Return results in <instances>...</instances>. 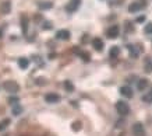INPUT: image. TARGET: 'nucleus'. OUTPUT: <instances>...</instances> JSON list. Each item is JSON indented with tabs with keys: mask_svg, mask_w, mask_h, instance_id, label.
<instances>
[{
	"mask_svg": "<svg viewBox=\"0 0 152 136\" xmlns=\"http://www.w3.org/2000/svg\"><path fill=\"white\" fill-rule=\"evenodd\" d=\"M120 136H124V135H120Z\"/></svg>",
	"mask_w": 152,
	"mask_h": 136,
	"instance_id": "c756f323",
	"label": "nucleus"
},
{
	"mask_svg": "<svg viewBox=\"0 0 152 136\" xmlns=\"http://www.w3.org/2000/svg\"><path fill=\"white\" fill-rule=\"evenodd\" d=\"M46 83V80L43 79V77H39V79H37V84H39V86H43Z\"/></svg>",
	"mask_w": 152,
	"mask_h": 136,
	"instance_id": "bb28decb",
	"label": "nucleus"
},
{
	"mask_svg": "<svg viewBox=\"0 0 152 136\" xmlns=\"http://www.w3.org/2000/svg\"><path fill=\"white\" fill-rule=\"evenodd\" d=\"M144 72H145V73H152V59L151 58H147L145 62H144Z\"/></svg>",
	"mask_w": 152,
	"mask_h": 136,
	"instance_id": "4468645a",
	"label": "nucleus"
},
{
	"mask_svg": "<svg viewBox=\"0 0 152 136\" xmlns=\"http://www.w3.org/2000/svg\"><path fill=\"white\" fill-rule=\"evenodd\" d=\"M133 133L134 136H145V129L141 122H135L133 125Z\"/></svg>",
	"mask_w": 152,
	"mask_h": 136,
	"instance_id": "39448f33",
	"label": "nucleus"
},
{
	"mask_svg": "<svg viewBox=\"0 0 152 136\" xmlns=\"http://www.w3.org/2000/svg\"><path fill=\"white\" fill-rule=\"evenodd\" d=\"M116 111L119 112V115H121V117H126V115L130 112L129 104L124 103V101H117V103H116Z\"/></svg>",
	"mask_w": 152,
	"mask_h": 136,
	"instance_id": "f03ea898",
	"label": "nucleus"
},
{
	"mask_svg": "<svg viewBox=\"0 0 152 136\" xmlns=\"http://www.w3.org/2000/svg\"><path fill=\"white\" fill-rule=\"evenodd\" d=\"M120 94L127 97V98H131V97H133V90H131V87H129V86H123V87L120 89Z\"/></svg>",
	"mask_w": 152,
	"mask_h": 136,
	"instance_id": "1a4fd4ad",
	"label": "nucleus"
},
{
	"mask_svg": "<svg viewBox=\"0 0 152 136\" xmlns=\"http://www.w3.org/2000/svg\"><path fill=\"white\" fill-rule=\"evenodd\" d=\"M9 103L11 105H15V104L20 103V100H18V97H9Z\"/></svg>",
	"mask_w": 152,
	"mask_h": 136,
	"instance_id": "b1692460",
	"label": "nucleus"
},
{
	"mask_svg": "<svg viewBox=\"0 0 152 136\" xmlns=\"http://www.w3.org/2000/svg\"><path fill=\"white\" fill-rule=\"evenodd\" d=\"M10 125V119L9 118H6V119H3V121L0 122V131H4L6 128Z\"/></svg>",
	"mask_w": 152,
	"mask_h": 136,
	"instance_id": "412c9836",
	"label": "nucleus"
},
{
	"mask_svg": "<svg viewBox=\"0 0 152 136\" xmlns=\"http://www.w3.org/2000/svg\"><path fill=\"white\" fill-rule=\"evenodd\" d=\"M28 23H29L28 17L27 16H23V17H21V30H23L24 34L28 33Z\"/></svg>",
	"mask_w": 152,
	"mask_h": 136,
	"instance_id": "2eb2a0df",
	"label": "nucleus"
},
{
	"mask_svg": "<svg viewBox=\"0 0 152 136\" xmlns=\"http://www.w3.org/2000/svg\"><path fill=\"white\" fill-rule=\"evenodd\" d=\"M147 87H148V80L147 79H140L138 81H137V89H138L140 91H144Z\"/></svg>",
	"mask_w": 152,
	"mask_h": 136,
	"instance_id": "dca6fc26",
	"label": "nucleus"
},
{
	"mask_svg": "<svg viewBox=\"0 0 152 136\" xmlns=\"http://www.w3.org/2000/svg\"><path fill=\"white\" fill-rule=\"evenodd\" d=\"M52 28V23L50 21H45L43 23V30H50Z\"/></svg>",
	"mask_w": 152,
	"mask_h": 136,
	"instance_id": "a878e982",
	"label": "nucleus"
},
{
	"mask_svg": "<svg viewBox=\"0 0 152 136\" xmlns=\"http://www.w3.org/2000/svg\"><path fill=\"white\" fill-rule=\"evenodd\" d=\"M144 33L145 34H152V23H148L145 27H144Z\"/></svg>",
	"mask_w": 152,
	"mask_h": 136,
	"instance_id": "5701e85b",
	"label": "nucleus"
},
{
	"mask_svg": "<svg viewBox=\"0 0 152 136\" xmlns=\"http://www.w3.org/2000/svg\"><path fill=\"white\" fill-rule=\"evenodd\" d=\"M81 129V122H74L73 123V131H80Z\"/></svg>",
	"mask_w": 152,
	"mask_h": 136,
	"instance_id": "393cba45",
	"label": "nucleus"
},
{
	"mask_svg": "<svg viewBox=\"0 0 152 136\" xmlns=\"http://www.w3.org/2000/svg\"><path fill=\"white\" fill-rule=\"evenodd\" d=\"M129 52H130V56L133 58V59H137L140 56V51L137 47H134V45H129Z\"/></svg>",
	"mask_w": 152,
	"mask_h": 136,
	"instance_id": "9b49d317",
	"label": "nucleus"
},
{
	"mask_svg": "<svg viewBox=\"0 0 152 136\" xmlns=\"http://www.w3.org/2000/svg\"><path fill=\"white\" fill-rule=\"evenodd\" d=\"M142 100L145 103H152V87H151V90H149V93H147V95L142 97Z\"/></svg>",
	"mask_w": 152,
	"mask_h": 136,
	"instance_id": "4be33fe9",
	"label": "nucleus"
},
{
	"mask_svg": "<svg viewBox=\"0 0 152 136\" xmlns=\"http://www.w3.org/2000/svg\"><path fill=\"white\" fill-rule=\"evenodd\" d=\"M137 21H138V23H141V21H144V17H140V18H137Z\"/></svg>",
	"mask_w": 152,
	"mask_h": 136,
	"instance_id": "cd10ccee",
	"label": "nucleus"
},
{
	"mask_svg": "<svg viewBox=\"0 0 152 136\" xmlns=\"http://www.w3.org/2000/svg\"><path fill=\"white\" fill-rule=\"evenodd\" d=\"M109 55H110V58H117L120 55V48L119 47H112L110 48V52H109Z\"/></svg>",
	"mask_w": 152,
	"mask_h": 136,
	"instance_id": "6ab92c4d",
	"label": "nucleus"
},
{
	"mask_svg": "<svg viewBox=\"0 0 152 136\" xmlns=\"http://www.w3.org/2000/svg\"><path fill=\"white\" fill-rule=\"evenodd\" d=\"M3 89H4L7 93L15 94V93H18L20 86L17 84V81H13V80H7V81H4V83H3Z\"/></svg>",
	"mask_w": 152,
	"mask_h": 136,
	"instance_id": "f257e3e1",
	"label": "nucleus"
},
{
	"mask_svg": "<svg viewBox=\"0 0 152 136\" xmlns=\"http://www.w3.org/2000/svg\"><path fill=\"white\" fill-rule=\"evenodd\" d=\"M18 66L21 69H27L28 66H29V59L27 58H20L18 59Z\"/></svg>",
	"mask_w": 152,
	"mask_h": 136,
	"instance_id": "f3484780",
	"label": "nucleus"
},
{
	"mask_svg": "<svg viewBox=\"0 0 152 136\" xmlns=\"http://www.w3.org/2000/svg\"><path fill=\"white\" fill-rule=\"evenodd\" d=\"M145 6H147V0L133 1V3H130V6H129V11L130 13H137V11H140L141 9H144Z\"/></svg>",
	"mask_w": 152,
	"mask_h": 136,
	"instance_id": "7ed1b4c3",
	"label": "nucleus"
},
{
	"mask_svg": "<svg viewBox=\"0 0 152 136\" xmlns=\"http://www.w3.org/2000/svg\"><path fill=\"white\" fill-rule=\"evenodd\" d=\"M80 4H81V0H70V3L66 6V10L69 13H74L80 7Z\"/></svg>",
	"mask_w": 152,
	"mask_h": 136,
	"instance_id": "423d86ee",
	"label": "nucleus"
},
{
	"mask_svg": "<svg viewBox=\"0 0 152 136\" xmlns=\"http://www.w3.org/2000/svg\"><path fill=\"white\" fill-rule=\"evenodd\" d=\"M45 101L49 104H56V103H59L60 101V95L59 94H56V93H49L45 95Z\"/></svg>",
	"mask_w": 152,
	"mask_h": 136,
	"instance_id": "0eeeda50",
	"label": "nucleus"
},
{
	"mask_svg": "<svg viewBox=\"0 0 152 136\" xmlns=\"http://www.w3.org/2000/svg\"><path fill=\"white\" fill-rule=\"evenodd\" d=\"M38 7H39V9L41 10H50L52 7H53V3H52V1H45V0H43V1H39V3H38Z\"/></svg>",
	"mask_w": 152,
	"mask_h": 136,
	"instance_id": "f8f14e48",
	"label": "nucleus"
},
{
	"mask_svg": "<svg viewBox=\"0 0 152 136\" xmlns=\"http://www.w3.org/2000/svg\"><path fill=\"white\" fill-rule=\"evenodd\" d=\"M3 37V31H1V28H0V38Z\"/></svg>",
	"mask_w": 152,
	"mask_h": 136,
	"instance_id": "c85d7f7f",
	"label": "nucleus"
},
{
	"mask_svg": "<svg viewBox=\"0 0 152 136\" xmlns=\"http://www.w3.org/2000/svg\"><path fill=\"white\" fill-rule=\"evenodd\" d=\"M92 47L95 48V51L101 52L103 49V41H102L101 38H94L92 39Z\"/></svg>",
	"mask_w": 152,
	"mask_h": 136,
	"instance_id": "9d476101",
	"label": "nucleus"
},
{
	"mask_svg": "<svg viewBox=\"0 0 152 136\" xmlns=\"http://www.w3.org/2000/svg\"><path fill=\"white\" fill-rule=\"evenodd\" d=\"M56 38L61 39V41H67V39H70V31L69 30H59L56 33Z\"/></svg>",
	"mask_w": 152,
	"mask_h": 136,
	"instance_id": "6e6552de",
	"label": "nucleus"
},
{
	"mask_svg": "<svg viewBox=\"0 0 152 136\" xmlns=\"http://www.w3.org/2000/svg\"><path fill=\"white\" fill-rule=\"evenodd\" d=\"M119 34H120L119 25H110V27L107 28V31H106V37L110 38V39H115V38L119 37Z\"/></svg>",
	"mask_w": 152,
	"mask_h": 136,
	"instance_id": "20e7f679",
	"label": "nucleus"
},
{
	"mask_svg": "<svg viewBox=\"0 0 152 136\" xmlns=\"http://www.w3.org/2000/svg\"><path fill=\"white\" fill-rule=\"evenodd\" d=\"M0 10H1V13H3V14H9L10 10H11V3H10L9 0H6L4 3H1Z\"/></svg>",
	"mask_w": 152,
	"mask_h": 136,
	"instance_id": "ddd939ff",
	"label": "nucleus"
},
{
	"mask_svg": "<svg viewBox=\"0 0 152 136\" xmlns=\"http://www.w3.org/2000/svg\"><path fill=\"white\" fill-rule=\"evenodd\" d=\"M11 112H13V115L18 117L20 114L23 112V107H21L20 104H15V105H13V108H11Z\"/></svg>",
	"mask_w": 152,
	"mask_h": 136,
	"instance_id": "a211bd4d",
	"label": "nucleus"
},
{
	"mask_svg": "<svg viewBox=\"0 0 152 136\" xmlns=\"http://www.w3.org/2000/svg\"><path fill=\"white\" fill-rule=\"evenodd\" d=\"M64 89L67 90V91H70V93H71V91H74V84L70 81V80H66V81H64Z\"/></svg>",
	"mask_w": 152,
	"mask_h": 136,
	"instance_id": "aec40b11",
	"label": "nucleus"
}]
</instances>
